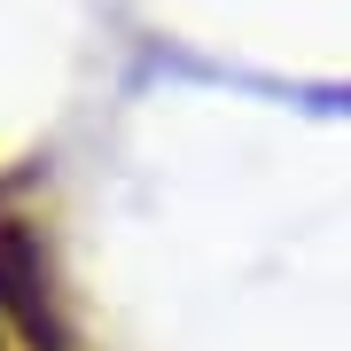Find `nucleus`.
<instances>
[{
	"label": "nucleus",
	"instance_id": "nucleus-1",
	"mask_svg": "<svg viewBox=\"0 0 351 351\" xmlns=\"http://www.w3.org/2000/svg\"><path fill=\"white\" fill-rule=\"evenodd\" d=\"M0 313L24 328V343L39 351H71V328H63V297H55V274H47V250L24 219L0 226Z\"/></svg>",
	"mask_w": 351,
	"mask_h": 351
}]
</instances>
